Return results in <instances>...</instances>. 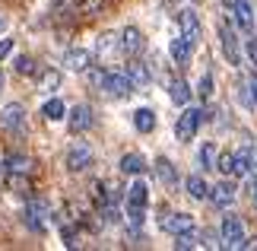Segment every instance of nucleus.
Listing matches in <instances>:
<instances>
[{"mask_svg": "<svg viewBox=\"0 0 257 251\" xmlns=\"http://www.w3.org/2000/svg\"><path fill=\"white\" fill-rule=\"evenodd\" d=\"M134 127L140 130V134H153L156 130V112L153 108H137L134 112Z\"/></svg>", "mask_w": 257, "mask_h": 251, "instance_id": "dca6fc26", "label": "nucleus"}, {"mask_svg": "<svg viewBox=\"0 0 257 251\" xmlns=\"http://www.w3.org/2000/svg\"><path fill=\"white\" fill-rule=\"evenodd\" d=\"M16 73H23V76H29V73H35V61L32 57H16Z\"/></svg>", "mask_w": 257, "mask_h": 251, "instance_id": "c85d7f7f", "label": "nucleus"}, {"mask_svg": "<svg viewBox=\"0 0 257 251\" xmlns=\"http://www.w3.org/2000/svg\"><path fill=\"white\" fill-rule=\"evenodd\" d=\"M203 108H184L181 115H178V124H175V137L181 140V143H187V140H194V134L200 130L203 124Z\"/></svg>", "mask_w": 257, "mask_h": 251, "instance_id": "f257e3e1", "label": "nucleus"}, {"mask_svg": "<svg viewBox=\"0 0 257 251\" xmlns=\"http://www.w3.org/2000/svg\"><path fill=\"white\" fill-rule=\"evenodd\" d=\"M216 169H219L222 175H235V153H222L216 159Z\"/></svg>", "mask_w": 257, "mask_h": 251, "instance_id": "a878e982", "label": "nucleus"}, {"mask_svg": "<svg viewBox=\"0 0 257 251\" xmlns=\"http://www.w3.org/2000/svg\"><path fill=\"white\" fill-rule=\"evenodd\" d=\"M156 175H159V182L162 185H169V188H175L178 185V172H175V165L169 162V159H156Z\"/></svg>", "mask_w": 257, "mask_h": 251, "instance_id": "aec40b11", "label": "nucleus"}, {"mask_svg": "<svg viewBox=\"0 0 257 251\" xmlns=\"http://www.w3.org/2000/svg\"><path fill=\"white\" fill-rule=\"evenodd\" d=\"M169 54H172V61H175L178 67H187V64H191V54H194V45L187 42L184 35H178V38H172Z\"/></svg>", "mask_w": 257, "mask_h": 251, "instance_id": "f8f14e48", "label": "nucleus"}, {"mask_svg": "<svg viewBox=\"0 0 257 251\" xmlns=\"http://www.w3.org/2000/svg\"><path fill=\"white\" fill-rule=\"evenodd\" d=\"M42 115L48 118V121H61V118L67 115V105L61 102V99H48V102L42 105Z\"/></svg>", "mask_w": 257, "mask_h": 251, "instance_id": "b1692460", "label": "nucleus"}, {"mask_svg": "<svg viewBox=\"0 0 257 251\" xmlns=\"http://www.w3.org/2000/svg\"><path fill=\"white\" fill-rule=\"evenodd\" d=\"M219 45H222L225 61H229L232 67H238V64H241V38L235 35V29H232L229 23L219 26Z\"/></svg>", "mask_w": 257, "mask_h": 251, "instance_id": "7ed1b4c3", "label": "nucleus"}, {"mask_svg": "<svg viewBox=\"0 0 257 251\" xmlns=\"http://www.w3.org/2000/svg\"><path fill=\"white\" fill-rule=\"evenodd\" d=\"M0 127L13 130V134H23V130H26V108L19 102L4 105V112H0Z\"/></svg>", "mask_w": 257, "mask_h": 251, "instance_id": "39448f33", "label": "nucleus"}, {"mask_svg": "<svg viewBox=\"0 0 257 251\" xmlns=\"http://www.w3.org/2000/svg\"><path fill=\"white\" fill-rule=\"evenodd\" d=\"M248 93H251L254 105H257V73H254V76H248Z\"/></svg>", "mask_w": 257, "mask_h": 251, "instance_id": "2f4dec72", "label": "nucleus"}, {"mask_svg": "<svg viewBox=\"0 0 257 251\" xmlns=\"http://www.w3.org/2000/svg\"><path fill=\"white\" fill-rule=\"evenodd\" d=\"M191 4H197V0H191Z\"/></svg>", "mask_w": 257, "mask_h": 251, "instance_id": "e433bc0d", "label": "nucleus"}, {"mask_svg": "<svg viewBox=\"0 0 257 251\" xmlns=\"http://www.w3.org/2000/svg\"><path fill=\"white\" fill-rule=\"evenodd\" d=\"M4 29H7V19H4V16H0V32H4Z\"/></svg>", "mask_w": 257, "mask_h": 251, "instance_id": "72a5a7b5", "label": "nucleus"}, {"mask_svg": "<svg viewBox=\"0 0 257 251\" xmlns=\"http://www.w3.org/2000/svg\"><path fill=\"white\" fill-rule=\"evenodd\" d=\"M216 159H219V153H216V143H203L200 153H197V162H200L203 172H213V169H216Z\"/></svg>", "mask_w": 257, "mask_h": 251, "instance_id": "4be33fe9", "label": "nucleus"}, {"mask_svg": "<svg viewBox=\"0 0 257 251\" xmlns=\"http://www.w3.org/2000/svg\"><path fill=\"white\" fill-rule=\"evenodd\" d=\"M89 64H92V54H89L86 48H70V51L64 54V67H67V70H76V73H83Z\"/></svg>", "mask_w": 257, "mask_h": 251, "instance_id": "2eb2a0df", "label": "nucleus"}, {"mask_svg": "<svg viewBox=\"0 0 257 251\" xmlns=\"http://www.w3.org/2000/svg\"><path fill=\"white\" fill-rule=\"evenodd\" d=\"M159 226L169 235H181V232H191V229H194V216L191 213H165L159 219Z\"/></svg>", "mask_w": 257, "mask_h": 251, "instance_id": "1a4fd4ad", "label": "nucleus"}, {"mask_svg": "<svg viewBox=\"0 0 257 251\" xmlns=\"http://www.w3.org/2000/svg\"><path fill=\"white\" fill-rule=\"evenodd\" d=\"M4 165H7V172H13V175L32 172V159H29V156H19V153H10V156L4 159Z\"/></svg>", "mask_w": 257, "mask_h": 251, "instance_id": "6ab92c4d", "label": "nucleus"}, {"mask_svg": "<svg viewBox=\"0 0 257 251\" xmlns=\"http://www.w3.org/2000/svg\"><path fill=\"white\" fill-rule=\"evenodd\" d=\"M102 89H105L108 96H114V99H124V96H131V93H134V83H131V76H127V73H114V70H105Z\"/></svg>", "mask_w": 257, "mask_h": 251, "instance_id": "20e7f679", "label": "nucleus"}, {"mask_svg": "<svg viewBox=\"0 0 257 251\" xmlns=\"http://www.w3.org/2000/svg\"><path fill=\"white\" fill-rule=\"evenodd\" d=\"M232 13L241 32H254V13H251V0H232Z\"/></svg>", "mask_w": 257, "mask_h": 251, "instance_id": "ddd939ff", "label": "nucleus"}, {"mask_svg": "<svg viewBox=\"0 0 257 251\" xmlns=\"http://www.w3.org/2000/svg\"><path fill=\"white\" fill-rule=\"evenodd\" d=\"M0 89H4V73H0Z\"/></svg>", "mask_w": 257, "mask_h": 251, "instance_id": "f704fd0d", "label": "nucleus"}, {"mask_svg": "<svg viewBox=\"0 0 257 251\" xmlns=\"http://www.w3.org/2000/svg\"><path fill=\"white\" fill-rule=\"evenodd\" d=\"M184 191H187L194 200H206V197H210V185H206L200 175H191V178H187V182H184Z\"/></svg>", "mask_w": 257, "mask_h": 251, "instance_id": "412c9836", "label": "nucleus"}, {"mask_svg": "<svg viewBox=\"0 0 257 251\" xmlns=\"http://www.w3.org/2000/svg\"><path fill=\"white\" fill-rule=\"evenodd\" d=\"M10 51H13V42H10V38H4V42H0V61H4Z\"/></svg>", "mask_w": 257, "mask_h": 251, "instance_id": "473e14b6", "label": "nucleus"}, {"mask_svg": "<svg viewBox=\"0 0 257 251\" xmlns=\"http://www.w3.org/2000/svg\"><path fill=\"white\" fill-rule=\"evenodd\" d=\"M178 23H181V35H184L191 45H197V42H200V32H203V29H200V16H197L191 7L178 13Z\"/></svg>", "mask_w": 257, "mask_h": 251, "instance_id": "6e6552de", "label": "nucleus"}, {"mask_svg": "<svg viewBox=\"0 0 257 251\" xmlns=\"http://www.w3.org/2000/svg\"><path fill=\"white\" fill-rule=\"evenodd\" d=\"M121 172L124 175H143L146 172V159L140 153H124L121 156Z\"/></svg>", "mask_w": 257, "mask_h": 251, "instance_id": "f3484780", "label": "nucleus"}, {"mask_svg": "<svg viewBox=\"0 0 257 251\" xmlns=\"http://www.w3.org/2000/svg\"><path fill=\"white\" fill-rule=\"evenodd\" d=\"M67 121H70V130H73V134H86V130L95 124V118H92V108H89V105H76Z\"/></svg>", "mask_w": 257, "mask_h": 251, "instance_id": "9b49d317", "label": "nucleus"}, {"mask_svg": "<svg viewBox=\"0 0 257 251\" xmlns=\"http://www.w3.org/2000/svg\"><path fill=\"white\" fill-rule=\"evenodd\" d=\"M92 165V146L89 143H73L67 149V169L70 172H86Z\"/></svg>", "mask_w": 257, "mask_h": 251, "instance_id": "423d86ee", "label": "nucleus"}, {"mask_svg": "<svg viewBox=\"0 0 257 251\" xmlns=\"http://www.w3.org/2000/svg\"><path fill=\"white\" fill-rule=\"evenodd\" d=\"M235 197H238V188H235V182H219V185L210 188V197H206V200H210L213 207L225 210V207L235 204Z\"/></svg>", "mask_w": 257, "mask_h": 251, "instance_id": "0eeeda50", "label": "nucleus"}, {"mask_svg": "<svg viewBox=\"0 0 257 251\" xmlns=\"http://www.w3.org/2000/svg\"><path fill=\"white\" fill-rule=\"evenodd\" d=\"M105 7V0H83V7H80V13H86V16H92V13H98V10Z\"/></svg>", "mask_w": 257, "mask_h": 251, "instance_id": "7c9ffc66", "label": "nucleus"}, {"mask_svg": "<svg viewBox=\"0 0 257 251\" xmlns=\"http://www.w3.org/2000/svg\"><path fill=\"white\" fill-rule=\"evenodd\" d=\"M254 204H257V191H254Z\"/></svg>", "mask_w": 257, "mask_h": 251, "instance_id": "c9c22d12", "label": "nucleus"}, {"mask_svg": "<svg viewBox=\"0 0 257 251\" xmlns=\"http://www.w3.org/2000/svg\"><path fill=\"white\" fill-rule=\"evenodd\" d=\"M175 248H181V251H187V248H197V235H194V229H191V232H181V235H175Z\"/></svg>", "mask_w": 257, "mask_h": 251, "instance_id": "cd10ccee", "label": "nucleus"}, {"mask_svg": "<svg viewBox=\"0 0 257 251\" xmlns=\"http://www.w3.org/2000/svg\"><path fill=\"white\" fill-rule=\"evenodd\" d=\"M117 45H121V51L127 54V57H137L146 48V42H143V32L140 29H134V26H127L124 32H121V38H117Z\"/></svg>", "mask_w": 257, "mask_h": 251, "instance_id": "9d476101", "label": "nucleus"}, {"mask_svg": "<svg viewBox=\"0 0 257 251\" xmlns=\"http://www.w3.org/2000/svg\"><path fill=\"white\" fill-rule=\"evenodd\" d=\"M219 238L225 248H241L244 242V219L241 216H222V226H219Z\"/></svg>", "mask_w": 257, "mask_h": 251, "instance_id": "f03ea898", "label": "nucleus"}, {"mask_svg": "<svg viewBox=\"0 0 257 251\" xmlns=\"http://www.w3.org/2000/svg\"><path fill=\"white\" fill-rule=\"evenodd\" d=\"M124 73L131 76L134 89H143V86H150V70H146V64H140V61L127 64V70H124Z\"/></svg>", "mask_w": 257, "mask_h": 251, "instance_id": "a211bd4d", "label": "nucleus"}, {"mask_svg": "<svg viewBox=\"0 0 257 251\" xmlns=\"http://www.w3.org/2000/svg\"><path fill=\"white\" fill-rule=\"evenodd\" d=\"M197 96H200L203 102L213 96V73H203V76H200V83H197Z\"/></svg>", "mask_w": 257, "mask_h": 251, "instance_id": "bb28decb", "label": "nucleus"}, {"mask_svg": "<svg viewBox=\"0 0 257 251\" xmlns=\"http://www.w3.org/2000/svg\"><path fill=\"white\" fill-rule=\"evenodd\" d=\"M61 86V70H42V76H38V89H45V93H54V89Z\"/></svg>", "mask_w": 257, "mask_h": 251, "instance_id": "393cba45", "label": "nucleus"}, {"mask_svg": "<svg viewBox=\"0 0 257 251\" xmlns=\"http://www.w3.org/2000/svg\"><path fill=\"white\" fill-rule=\"evenodd\" d=\"M146 204H150V188L137 178V182L127 188V210H146Z\"/></svg>", "mask_w": 257, "mask_h": 251, "instance_id": "4468645a", "label": "nucleus"}, {"mask_svg": "<svg viewBox=\"0 0 257 251\" xmlns=\"http://www.w3.org/2000/svg\"><path fill=\"white\" fill-rule=\"evenodd\" d=\"M244 51H248V61L257 67V35L248 32V38H244Z\"/></svg>", "mask_w": 257, "mask_h": 251, "instance_id": "c756f323", "label": "nucleus"}, {"mask_svg": "<svg viewBox=\"0 0 257 251\" xmlns=\"http://www.w3.org/2000/svg\"><path fill=\"white\" fill-rule=\"evenodd\" d=\"M169 96H172V102H175V105H187V102H191V86H187L184 79H172Z\"/></svg>", "mask_w": 257, "mask_h": 251, "instance_id": "5701e85b", "label": "nucleus"}]
</instances>
